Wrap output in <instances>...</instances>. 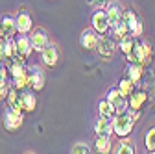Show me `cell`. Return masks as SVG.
Returning a JSON list of instances; mask_svg holds the SVG:
<instances>
[{
	"label": "cell",
	"mask_w": 155,
	"mask_h": 154,
	"mask_svg": "<svg viewBox=\"0 0 155 154\" xmlns=\"http://www.w3.org/2000/svg\"><path fill=\"white\" fill-rule=\"evenodd\" d=\"M140 117V111H131L127 110L126 113H118L113 117V136L118 139H127Z\"/></svg>",
	"instance_id": "6da1fadb"
},
{
	"label": "cell",
	"mask_w": 155,
	"mask_h": 154,
	"mask_svg": "<svg viewBox=\"0 0 155 154\" xmlns=\"http://www.w3.org/2000/svg\"><path fill=\"white\" fill-rule=\"evenodd\" d=\"M116 48H118L116 39L107 33V35L100 37V43H98V47H96V52H98V56L102 58L104 61H111L114 58V54H116Z\"/></svg>",
	"instance_id": "7a4b0ae2"
},
{
	"label": "cell",
	"mask_w": 155,
	"mask_h": 154,
	"mask_svg": "<svg viewBox=\"0 0 155 154\" xmlns=\"http://www.w3.org/2000/svg\"><path fill=\"white\" fill-rule=\"evenodd\" d=\"M124 21H126V24L129 28V33L139 39V37L142 35V32H144V24L140 21V17L137 15V11H135L133 8H126L124 9Z\"/></svg>",
	"instance_id": "3957f363"
},
{
	"label": "cell",
	"mask_w": 155,
	"mask_h": 154,
	"mask_svg": "<svg viewBox=\"0 0 155 154\" xmlns=\"http://www.w3.org/2000/svg\"><path fill=\"white\" fill-rule=\"evenodd\" d=\"M91 28L96 30L100 35H107L111 32V21H109V15L105 9H96L92 13V19H91Z\"/></svg>",
	"instance_id": "277c9868"
},
{
	"label": "cell",
	"mask_w": 155,
	"mask_h": 154,
	"mask_svg": "<svg viewBox=\"0 0 155 154\" xmlns=\"http://www.w3.org/2000/svg\"><path fill=\"white\" fill-rule=\"evenodd\" d=\"M15 41H17V50H15L13 61H22V63H26L28 58L33 52V45L30 41V35H18Z\"/></svg>",
	"instance_id": "5b68a950"
},
{
	"label": "cell",
	"mask_w": 155,
	"mask_h": 154,
	"mask_svg": "<svg viewBox=\"0 0 155 154\" xmlns=\"http://www.w3.org/2000/svg\"><path fill=\"white\" fill-rule=\"evenodd\" d=\"M131 54L135 56V61L142 63L144 67H148L151 63V60H153V48H151V45L148 41H137V45H135Z\"/></svg>",
	"instance_id": "8992f818"
},
{
	"label": "cell",
	"mask_w": 155,
	"mask_h": 154,
	"mask_svg": "<svg viewBox=\"0 0 155 154\" xmlns=\"http://www.w3.org/2000/svg\"><path fill=\"white\" fill-rule=\"evenodd\" d=\"M4 128L8 132H17V130H21L22 123H24V113L22 111H17V110H11L8 108L4 111Z\"/></svg>",
	"instance_id": "52a82bcc"
},
{
	"label": "cell",
	"mask_w": 155,
	"mask_h": 154,
	"mask_svg": "<svg viewBox=\"0 0 155 154\" xmlns=\"http://www.w3.org/2000/svg\"><path fill=\"white\" fill-rule=\"evenodd\" d=\"M30 41H31V45H33V50L39 52V54H41V52L52 43L48 32H46L43 26H39V28H33V30H31V33H30Z\"/></svg>",
	"instance_id": "ba28073f"
},
{
	"label": "cell",
	"mask_w": 155,
	"mask_h": 154,
	"mask_svg": "<svg viewBox=\"0 0 155 154\" xmlns=\"http://www.w3.org/2000/svg\"><path fill=\"white\" fill-rule=\"evenodd\" d=\"M100 33L96 32V30H92V28H85L83 32H81V35H80V45L85 48V50H96V47H98V43H100Z\"/></svg>",
	"instance_id": "9c48e42d"
},
{
	"label": "cell",
	"mask_w": 155,
	"mask_h": 154,
	"mask_svg": "<svg viewBox=\"0 0 155 154\" xmlns=\"http://www.w3.org/2000/svg\"><path fill=\"white\" fill-rule=\"evenodd\" d=\"M59 58H61V52H59V47H57L55 43H50V45L41 52L43 65H46V67H50V69L59 63Z\"/></svg>",
	"instance_id": "30bf717a"
},
{
	"label": "cell",
	"mask_w": 155,
	"mask_h": 154,
	"mask_svg": "<svg viewBox=\"0 0 155 154\" xmlns=\"http://www.w3.org/2000/svg\"><path fill=\"white\" fill-rule=\"evenodd\" d=\"M15 23H17V30H18V35H30L31 30L35 28L33 26V19L28 11H21L17 13L15 17Z\"/></svg>",
	"instance_id": "8fae6325"
},
{
	"label": "cell",
	"mask_w": 155,
	"mask_h": 154,
	"mask_svg": "<svg viewBox=\"0 0 155 154\" xmlns=\"http://www.w3.org/2000/svg\"><path fill=\"white\" fill-rule=\"evenodd\" d=\"M28 80L31 91H43L45 87V72L39 67H28Z\"/></svg>",
	"instance_id": "7c38bea8"
},
{
	"label": "cell",
	"mask_w": 155,
	"mask_h": 154,
	"mask_svg": "<svg viewBox=\"0 0 155 154\" xmlns=\"http://www.w3.org/2000/svg\"><path fill=\"white\" fill-rule=\"evenodd\" d=\"M148 104V93L144 89H135L129 97V110L131 111H142Z\"/></svg>",
	"instance_id": "4fadbf2b"
},
{
	"label": "cell",
	"mask_w": 155,
	"mask_h": 154,
	"mask_svg": "<svg viewBox=\"0 0 155 154\" xmlns=\"http://www.w3.org/2000/svg\"><path fill=\"white\" fill-rule=\"evenodd\" d=\"M96 136H113V119L107 117H98L92 124Z\"/></svg>",
	"instance_id": "5bb4252c"
},
{
	"label": "cell",
	"mask_w": 155,
	"mask_h": 154,
	"mask_svg": "<svg viewBox=\"0 0 155 154\" xmlns=\"http://www.w3.org/2000/svg\"><path fill=\"white\" fill-rule=\"evenodd\" d=\"M0 24H2V30H4V35L6 39H15V35L18 33L17 30V23H15V17L13 15H4L2 19H0Z\"/></svg>",
	"instance_id": "9a60e30c"
},
{
	"label": "cell",
	"mask_w": 155,
	"mask_h": 154,
	"mask_svg": "<svg viewBox=\"0 0 155 154\" xmlns=\"http://www.w3.org/2000/svg\"><path fill=\"white\" fill-rule=\"evenodd\" d=\"M107 15H109V21H111V28L114 24H118L122 19H124V8L118 2H109V6L105 8Z\"/></svg>",
	"instance_id": "2e32d148"
},
{
	"label": "cell",
	"mask_w": 155,
	"mask_h": 154,
	"mask_svg": "<svg viewBox=\"0 0 155 154\" xmlns=\"http://www.w3.org/2000/svg\"><path fill=\"white\" fill-rule=\"evenodd\" d=\"M94 150L98 154H111V150H113V136H96Z\"/></svg>",
	"instance_id": "e0dca14e"
},
{
	"label": "cell",
	"mask_w": 155,
	"mask_h": 154,
	"mask_svg": "<svg viewBox=\"0 0 155 154\" xmlns=\"http://www.w3.org/2000/svg\"><path fill=\"white\" fill-rule=\"evenodd\" d=\"M126 76L137 86L140 84L142 76H144V65L142 63H127V69H126Z\"/></svg>",
	"instance_id": "ac0fdd59"
},
{
	"label": "cell",
	"mask_w": 155,
	"mask_h": 154,
	"mask_svg": "<svg viewBox=\"0 0 155 154\" xmlns=\"http://www.w3.org/2000/svg\"><path fill=\"white\" fill-rule=\"evenodd\" d=\"M22 110H24V113H33V111L37 110L35 91H31V89L22 91Z\"/></svg>",
	"instance_id": "d6986e66"
},
{
	"label": "cell",
	"mask_w": 155,
	"mask_h": 154,
	"mask_svg": "<svg viewBox=\"0 0 155 154\" xmlns=\"http://www.w3.org/2000/svg\"><path fill=\"white\" fill-rule=\"evenodd\" d=\"M8 71H9V78H11V80L22 78V76L28 74V65L22 63V61H11V65H9Z\"/></svg>",
	"instance_id": "ffe728a7"
},
{
	"label": "cell",
	"mask_w": 155,
	"mask_h": 154,
	"mask_svg": "<svg viewBox=\"0 0 155 154\" xmlns=\"http://www.w3.org/2000/svg\"><path fill=\"white\" fill-rule=\"evenodd\" d=\"M116 87H118L120 95H122V97H126V99H129L131 95H133V91L137 89V86H135V84H133V82L127 78V76L120 78V80H118V86H116Z\"/></svg>",
	"instance_id": "44dd1931"
},
{
	"label": "cell",
	"mask_w": 155,
	"mask_h": 154,
	"mask_svg": "<svg viewBox=\"0 0 155 154\" xmlns=\"http://www.w3.org/2000/svg\"><path fill=\"white\" fill-rule=\"evenodd\" d=\"M137 37H133L131 33L129 35H126L124 39H120L118 41V48H120V52L124 54V56H127V54H131L133 52V48H135V45H137Z\"/></svg>",
	"instance_id": "7402d4cb"
},
{
	"label": "cell",
	"mask_w": 155,
	"mask_h": 154,
	"mask_svg": "<svg viewBox=\"0 0 155 154\" xmlns=\"http://www.w3.org/2000/svg\"><path fill=\"white\" fill-rule=\"evenodd\" d=\"M98 115L100 117H107V119H113L114 115H116V111H114V106L107 100V99H102L100 102H98Z\"/></svg>",
	"instance_id": "603a6c76"
},
{
	"label": "cell",
	"mask_w": 155,
	"mask_h": 154,
	"mask_svg": "<svg viewBox=\"0 0 155 154\" xmlns=\"http://www.w3.org/2000/svg\"><path fill=\"white\" fill-rule=\"evenodd\" d=\"M111 32H113V37H114L116 41H120V39H124L126 35H129V28H127V24H126L124 19H122L118 24H114V26L111 28Z\"/></svg>",
	"instance_id": "cb8c5ba5"
},
{
	"label": "cell",
	"mask_w": 155,
	"mask_h": 154,
	"mask_svg": "<svg viewBox=\"0 0 155 154\" xmlns=\"http://www.w3.org/2000/svg\"><path fill=\"white\" fill-rule=\"evenodd\" d=\"M116 154H137V147H135L133 141H127V139H122L116 147Z\"/></svg>",
	"instance_id": "d4e9b609"
},
{
	"label": "cell",
	"mask_w": 155,
	"mask_h": 154,
	"mask_svg": "<svg viewBox=\"0 0 155 154\" xmlns=\"http://www.w3.org/2000/svg\"><path fill=\"white\" fill-rule=\"evenodd\" d=\"M144 147H146L148 152L155 150V124H151L144 134Z\"/></svg>",
	"instance_id": "484cf974"
},
{
	"label": "cell",
	"mask_w": 155,
	"mask_h": 154,
	"mask_svg": "<svg viewBox=\"0 0 155 154\" xmlns=\"http://www.w3.org/2000/svg\"><path fill=\"white\" fill-rule=\"evenodd\" d=\"M113 106H114L116 115H118V113H126L129 110V99H126V97H122V95H120V97L113 102Z\"/></svg>",
	"instance_id": "4316f807"
},
{
	"label": "cell",
	"mask_w": 155,
	"mask_h": 154,
	"mask_svg": "<svg viewBox=\"0 0 155 154\" xmlns=\"http://www.w3.org/2000/svg\"><path fill=\"white\" fill-rule=\"evenodd\" d=\"M9 91H11V78H0V102L8 99Z\"/></svg>",
	"instance_id": "83f0119b"
},
{
	"label": "cell",
	"mask_w": 155,
	"mask_h": 154,
	"mask_svg": "<svg viewBox=\"0 0 155 154\" xmlns=\"http://www.w3.org/2000/svg\"><path fill=\"white\" fill-rule=\"evenodd\" d=\"M70 154H91V147L87 143H76L70 149Z\"/></svg>",
	"instance_id": "f1b7e54d"
},
{
	"label": "cell",
	"mask_w": 155,
	"mask_h": 154,
	"mask_svg": "<svg viewBox=\"0 0 155 154\" xmlns=\"http://www.w3.org/2000/svg\"><path fill=\"white\" fill-rule=\"evenodd\" d=\"M15 50H17V41H15V39H6V54H8V60L13 61Z\"/></svg>",
	"instance_id": "f546056e"
},
{
	"label": "cell",
	"mask_w": 155,
	"mask_h": 154,
	"mask_svg": "<svg viewBox=\"0 0 155 154\" xmlns=\"http://www.w3.org/2000/svg\"><path fill=\"white\" fill-rule=\"evenodd\" d=\"M118 97H120V91H118V87H111V89L107 91V97H105V99H107V100L113 104V102H114L116 99H118Z\"/></svg>",
	"instance_id": "4dcf8cb0"
},
{
	"label": "cell",
	"mask_w": 155,
	"mask_h": 154,
	"mask_svg": "<svg viewBox=\"0 0 155 154\" xmlns=\"http://www.w3.org/2000/svg\"><path fill=\"white\" fill-rule=\"evenodd\" d=\"M91 6H96V9H105L109 6V0H87Z\"/></svg>",
	"instance_id": "1f68e13d"
},
{
	"label": "cell",
	"mask_w": 155,
	"mask_h": 154,
	"mask_svg": "<svg viewBox=\"0 0 155 154\" xmlns=\"http://www.w3.org/2000/svg\"><path fill=\"white\" fill-rule=\"evenodd\" d=\"M4 60H8V54H6V41L0 43V63H2Z\"/></svg>",
	"instance_id": "d6a6232c"
},
{
	"label": "cell",
	"mask_w": 155,
	"mask_h": 154,
	"mask_svg": "<svg viewBox=\"0 0 155 154\" xmlns=\"http://www.w3.org/2000/svg\"><path fill=\"white\" fill-rule=\"evenodd\" d=\"M6 41V35H4V30H2V24H0V43Z\"/></svg>",
	"instance_id": "836d02e7"
},
{
	"label": "cell",
	"mask_w": 155,
	"mask_h": 154,
	"mask_svg": "<svg viewBox=\"0 0 155 154\" xmlns=\"http://www.w3.org/2000/svg\"><path fill=\"white\" fill-rule=\"evenodd\" d=\"M148 154H155V150H150V152H148Z\"/></svg>",
	"instance_id": "e575fe53"
},
{
	"label": "cell",
	"mask_w": 155,
	"mask_h": 154,
	"mask_svg": "<svg viewBox=\"0 0 155 154\" xmlns=\"http://www.w3.org/2000/svg\"><path fill=\"white\" fill-rule=\"evenodd\" d=\"M0 72H2V65H0Z\"/></svg>",
	"instance_id": "d590c367"
},
{
	"label": "cell",
	"mask_w": 155,
	"mask_h": 154,
	"mask_svg": "<svg viewBox=\"0 0 155 154\" xmlns=\"http://www.w3.org/2000/svg\"><path fill=\"white\" fill-rule=\"evenodd\" d=\"M28 154H31V152H28Z\"/></svg>",
	"instance_id": "8d00e7d4"
}]
</instances>
